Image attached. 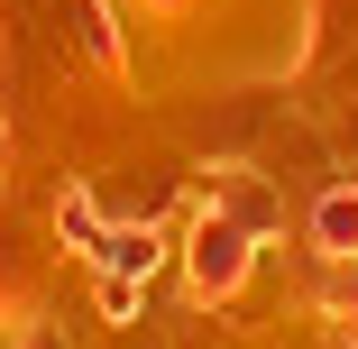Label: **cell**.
Segmentation results:
<instances>
[{"mask_svg": "<svg viewBox=\"0 0 358 349\" xmlns=\"http://www.w3.org/2000/svg\"><path fill=\"white\" fill-rule=\"evenodd\" d=\"M184 266H193V294H202V304H230V294L248 285V266H257V239H248L230 212H202L193 239H184Z\"/></svg>", "mask_w": 358, "mask_h": 349, "instance_id": "1", "label": "cell"}, {"mask_svg": "<svg viewBox=\"0 0 358 349\" xmlns=\"http://www.w3.org/2000/svg\"><path fill=\"white\" fill-rule=\"evenodd\" d=\"M303 248L322 266H358V184H322L303 212Z\"/></svg>", "mask_w": 358, "mask_h": 349, "instance_id": "2", "label": "cell"}, {"mask_svg": "<svg viewBox=\"0 0 358 349\" xmlns=\"http://www.w3.org/2000/svg\"><path fill=\"white\" fill-rule=\"evenodd\" d=\"M211 212H230L248 239H266V230L285 221V202H275V193H266L248 166H211Z\"/></svg>", "mask_w": 358, "mask_h": 349, "instance_id": "3", "label": "cell"}, {"mask_svg": "<svg viewBox=\"0 0 358 349\" xmlns=\"http://www.w3.org/2000/svg\"><path fill=\"white\" fill-rule=\"evenodd\" d=\"M157 257H166V239H157L148 221H138V230H110V239L92 248V266H101V276H120V285H148Z\"/></svg>", "mask_w": 358, "mask_h": 349, "instance_id": "4", "label": "cell"}, {"mask_svg": "<svg viewBox=\"0 0 358 349\" xmlns=\"http://www.w3.org/2000/svg\"><path fill=\"white\" fill-rule=\"evenodd\" d=\"M55 230H64V239H74L83 257H92V248L110 239V221H101V202H92V193H64V202H55Z\"/></svg>", "mask_w": 358, "mask_h": 349, "instance_id": "5", "label": "cell"}]
</instances>
